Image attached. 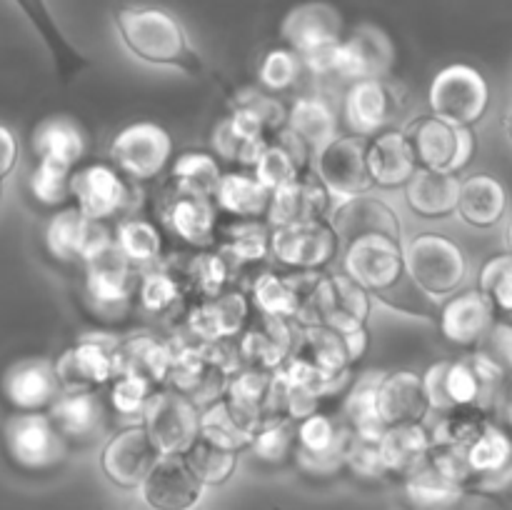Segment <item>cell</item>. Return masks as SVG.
I'll use <instances>...</instances> for the list:
<instances>
[{"instance_id": "c3c4849f", "label": "cell", "mask_w": 512, "mask_h": 510, "mask_svg": "<svg viewBox=\"0 0 512 510\" xmlns=\"http://www.w3.org/2000/svg\"><path fill=\"white\" fill-rule=\"evenodd\" d=\"M183 460L203 488L225 485L238 470V453L235 450L220 448V445L208 443L203 438H198L185 450Z\"/></svg>"}, {"instance_id": "60d3db41", "label": "cell", "mask_w": 512, "mask_h": 510, "mask_svg": "<svg viewBox=\"0 0 512 510\" xmlns=\"http://www.w3.org/2000/svg\"><path fill=\"white\" fill-rule=\"evenodd\" d=\"M405 495H408L410 510H458L465 500V490L455 485L453 480L443 478L425 455L423 463L415 465L403 478Z\"/></svg>"}, {"instance_id": "cb8c5ba5", "label": "cell", "mask_w": 512, "mask_h": 510, "mask_svg": "<svg viewBox=\"0 0 512 510\" xmlns=\"http://www.w3.org/2000/svg\"><path fill=\"white\" fill-rule=\"evenodd\" d=\"M0 393L15 413H43L63 393L53 360L25 358L10 365L0 380Z\"/></svg>"}, {"instance_id": "f546056e", "label": "cell", "mask_w": 512, "mask_h": 510, "mask_svg": "<svg viewBox=\"0 0 512 510\" xmlns=\"http://www.w3.org/2000/svg\"><path fill=\"white\" fill-rule=\"evenodd\" d=\"M365 165L373 185L403 188L418 168L410 138L400 128H385L365 143Z\"/></svg>"}, {"instance_id": "f6af8a7d", "label": "cell", "mask_w": 512, "mask_h": 510, "mask_svg": "<svg viewBox=\"0 0 512 510\" xmlns=\"http://www.w3.org/2000/svg\"><path fill=\"white\" fill-rule=\"evenodd\" d=\"M378 378L380 373H365L363 378L355 380L353 388L348 390L343 400V418H340L355 438L370 440V443H378L385 430L378 408H375Z\"/></svg>"}, {"instance_id": "ba28073f", "label": "cell", "mask_w": 512, "mask_h": 510, "mask_svg": "<svg viewBox=\"0 0 512 510\" xmlns=\"http://www.w3.org/2000/svg\"><path fill=\"white\" fill-rule=\"evenodd\" d=\"M410 278L428 295H453L468 275V258L453 238L440 233L415 235L403 248Z\"/></svg>"}, {"instance_id": "9c48e42d", "label": "cell", "mask_w": 512, "mask_h": 510, "mask_svg": "<svg viewBox=\"0 0 512 510\" xmlns=\"http://www.w3.org/2000/svg\"><path fill=\"white\" fill-rule=\"evenodd\" d=\"M70 198L75 208L90 220L105 223L110 218L130 213L138 203V190L130 178H125L115 165L90 163L70 175Z\"/></svg>"}, {"instance_id": "9a60e30c", "label": "cell", "mask_w": 512, "mask_h": 510, "mask_svg": "<svg viewBox=\"0 0 512 510\" xmlns=\"http://www.w3.org/2000/svg\"><path fill=\"white\" fill-rule=\"evenodd\" d=\"M110 160L133 183L153 180L173 160V138L163 125L140 120L115 135L110 143Z\"/></svg>"}, {"instance_id": "6da1fadb", "label": "cell", "mask_w": 512, "mask_h": 510, "mask_svg": "<svg viewBox=\"0 0 512 510\" xmlns=\"http://www.w3.org/2000/svg\"><path fill=\"white\" fill-rule=\"evenodd\" d=\"M113 20L125 48L143 63L178 68L190 78L205 73L203 58L190 45L180 20L168 10L153 5H123L113 13Z\"/></svg>"}, {"instance_id": "680465c9", "label": "cell", "mask_w": 512, "mask_h": 510, "mask_svg": "<svg viewBox=\"0 0 512 510\" xmlns=\"http://www.w3.org/2000/svg\"><path fill=\"white\" fill-rule=\"evenodd\" d=\"M345 473H350L360 483L370 485L385 483L390 478L383 465V458H380L378 443L355 438V435H350V443L345 448Z\"/></svg>"}, {"instance_id": "6f0895ef", "label": "cell", "mask_w": 512, "mask_h": 510, "mask_svg": "<svg viewBox=\"0 0 512 510\" xmlns=\"http://www.w3.org/2000/svg\"><path fill=\"white\" fill-rule=\"evenodd\" d=\"M303 63H300L298 53L290 48H273L265 53L263 63H260L258 78L268 93H283L298 83L300 73H303Z\"/></svg>"}, {"instance_id": "681fc988", "label": "cell", "mask_w": 512, "mask_h": 510, "mask_svg": "<svg viewBox=\"0 0 512 510\" xmlns=\"http://www.w3.org/2000/svg\"><path fill=\"white\" fill-rule=\"evenodd\" d=\"M218 253H223L230 265L260 263L270 255V228L260 220H238L228 225Z\"/></svg>"}, {"instance_id": "ab89813d", "label": "cell", "mask_w": 512, "mask_h": 510, "mask_svg": "<svg viewBox=\"0 0 512 510\" xmlns=\"http://www.w3.org/2000/svg\"><path fill=\"white\" fill-rule=\"evenodd\" d=\"M380 458L388 475L405 478L418 463H423L430 450V430L425 423L388 425L378 440Z\"/></svg>"}, {"instance_id": "db71d44e", "label": "cell", "mask_w": 512, "mask_h": 510, "mask_svg": "<svg viewBox=\"0 0 512 510\" xmlns=\"http://www.w3.org/2000/svg\"><path fill=\"white\" fill-rule=\"evenodd\" d=\"M478 290L493 305L495 315H510L512 310V258L508 253L493 255L480 268Z\"/></svg>"}, {"instance_id": "83f0119b", "label": "cell", "mask_w": 512, "mask_h": 510, "mask_svg": "<svg viewBox=\"0 0 512 510\" xmlns=\"http://www.w3.org/2000/svg\"><path fill=\"white\" fill-rule=\"evenodd\" d=\"M375 408H378L385 428L403 423H425L430 403L425 398L420 375L413 370L380 373L378 388H375Z\"/></svg>"}, {"instance_id": "8fae6325", "label": "cell", "mask_w": 512, "mask_h": 510, "mask_svg": "<svg viewBox=\"0 0 512 510\" xmlns=\"http://www.w3.org/2000/svg\"><path fill=\"white\" fill-rule=\"evenodd\" d=\"M85 295L100 318H123L138 290V270L110 240L85 260Z\"/></svg>"}, {"instance_id": "277c9868", "label": "cell", "mask_w": 512, "mask_h": 510, "mask_svg": "<svg viewBox=\"0 0 512 510\" xmlns=\"http://www.w3.org/2000/svg\"><path fill=\"white\" fill-rule=\"evenodd\" d=\"M238 350L225 345V340L218 343L198 345H180L173 350V363H170L168 380L178 393L188 395L195 405H210L213 400L223 398L225 385L230 375L238 370Z\"/></svg>"}, {"instance_id": "f5cc1de1", "label": "cell", "mask_w": 512, "mask_h": 510, "mask_svg": "<svg viewBox=\"0 0 512 510\" xmlns=\"http://www.w3.org/2000/svg\"><path fill=\"white\" fill-rule=\"evenodd\" d=\"M183 293V283L165 268L148 270L138 280L140 308L150 315H165L168 310H173L183 298Z\"/></svg>"}, {"instance_id": "52a82bcc", "label": "cell", "mask_w": 512, "mask_h": 510, "mask_svg": "<svg viewBox=\"0 0 512 510\" xmlns=\"http://www.w3.org/2000/svg\"><path fill=\"white\" fill-rule=\"evenodd\" d=\"M428 103L435 118L460 128H473L488 113L490 85L473 65H445L430 83Z\"/></svg>"}, {"instance_id": "4316f807", "label": "cell", "mask_w": 512, "mask_h": 510, "mask_svg": "<svg viewBox=\"0 0 512 510\" xmlns=\"http://www.w3.org/2000/svg\"><path fill=\"white\" fill-rule=\"evenodd\" d=\"M293 348L295 338L290 320L260 313L255 320H248V325L240 333L238 355L250 368L273 373L290 358Z\"/></svg>"}, {"instance_id": "603a6c76", "label": "cell", "mask_w": 512, "mask_h": 510, "mask_svg": "<svg viewBox=\"0 0 512 510\" xmlns=\"http://www.w3.org/2000/svg\"><path fill=\"white\" fill-rule=\"evenodd\" d=\"M468 468L473 480L468 485V495H498L510 480L512 445L508 433L498 423L488 420L473 443L465 448Z\"/></svg>"}, {"instance_id": "836d02e7", "label": "cell", "mask_w": 512, "mask_h": 510, "mask_svg": "<svg viewBox=\"0 0 512 510\" xmlns=\"http://www.w3.org/2000/svg\"><path fill=\"white\" fill-rule=\"evenodd\" d=\"M330 225L338 233V238L350 240L360 238V235L380 233L398 238L403 235V225H400L398 213L390 208L385 200L373 198V195H353L345 198L343 205H338L330 218Z\"/></svg>"}, {"instance_id": "b9f144b4", "label": "cell", "mask_w": 512, "mask_h": 510, "mask_svg": "<svg viewBox=\"0 0 512 510\" xmlns=\"http://www.w3.org/2000/svg\"><path fill=\"white\" fill-rule=\"evenodd\" d=\"M215 205L238 218L258 220L268 213L270 190L253 173H225L215 188Z\"/></svg>"}, {"instance_id": "2e32d148", "label": "cell", "mask_w": 512, "mask_h": 510, "mask_svg": "<svg viewBox=\"0 0 512 510\" xmlns=\"http://www.w3.org/2000/svg\"><path fill=\"white\" fill-rule=\"evenodd\" d=\"M405 133H408L420 168L460 173L473 160L475 135L470 128H460L435 115H425V118L413 120Z\"/></svg>"}, {"instance_id": "7a4b0ae2", "label": "cell", "mask_w": 512, "mask_h": 510, "mask_svg": "<svg viewBox=\"0 0 512 510\" xmlns=\"http://www.w3.org/2000/svg\"><path fill=\"white\" fill-rule=\"evenodd\" d=\"M33 153L38 158L30 173V193L40 205L58 208L70 200V170L85 155V133L63 115H53L35 125Z\"/></svg>"}, {"instance_id": "d6986e66", "label": "cell", "mask_w": 512, "mask_h": 510, "mask_svg": "<svg viewBox=\"0 0 512 510\" xmlns=\"http://www.w3.org/2000/svg\"><path fill=\"white\" fill-rule=\"evenodd\" d=\"M55 375L63 390H93L118 375L115 368V340L90 333L75 340L55 358Z\"/></svg>"}, {"instance_id": "11a10c76", "label": "cell", "mask_w": 512, "mask_h": 510, "mask_svg": "<svg viewBox=\"0 0 512 510\" xmlns=\"http://www.w3.org/2000/svg\"><path fill=\"white\" fill-rule=\"evenodd\" d=\"M488 420V415L473 408H455L450 413H443L438 425L430 430V445H460V448H468Z\"/></svg>"}, {"instance_id": "e7e4bbea", "label": "cell", "mask_w": 512, "mask_h": 510, "mask_svg": "<svg viewBox=\"0 0 512 510\" xmlns=\"http://www.w3.org/2000/svg\"><path fill=\"white\" fill-rule=\"evenodd\" d=\"M273 510H283V508H273Z\"/></svg>"}, {"instance_id": "5bb4252c", "label": "cell", "mask_w": 512, "mask_h": 510, "mask_svg": "<svg viewBox=\"0 0 512 510\" xmlns=\"http://www.w3.org/2000/svg\"><path fill=\"white\" fill-rule=\"evenodd\" d=\"M340 238L328 218L278 225L270 230V255L280 265L300 273H315L335 260Z\"/></svg>"}, {"instance_id": "ee69618b", "label": "cell", "mask_w": 512, "mask_h": 510, "mask_svg": "<svg viewBox=\"0 0 512 510\" xmlns=\"http://www.w3.org/2000/svg\"><path fill=\"white\" fill-rule=\"evenodd\" d=\"M255 425L248 423L245 418H240L225 398L213 400L210 405H205L200 410V430H198V438L208 440V443L220 445V448H228L240 453L250 445L255 433Z\"/></svg>"}, {"instance_id": "d4e9b609", "label": "cell", "mask_w": 512, "mask_h": 510, "mask_svg": "<svg viewBox=\"0 0 512 510\" xmlns=\"http://www.w3.org/2000/svg\"><path fill=\"white\" fill-rule=\"evenodd\" d=\"M400 108V95L388 78L383 80H353L343 100V120L350 135H378L390 128Z\"/></svg>"}, {"instance_id": "94428289", "label": "cell", "mask_w": 512, "mask_h": 510, "mask_svg": "<svg viewBox=\"0 0 512 510\" xmlns=\"http://www.w3.org/2000/svg\"><path fill=\"white\" fill-rule=\"evenodd\" d=\"M110 408L118 415H143L155 385L133 373H120L110 380Z\"/></svg>"}, {"instance_id": "74e56055", "label": "cell", "mask_w": 512, "mask_h": 510, "mask_svg": "<svg viewBox=\"0 0 512 510\" xmlns=\"http://www.w3.org/2000/svg\"><path fill=\"white\" fill-rule=\"evenodd\" d=\"M315 273L283 275L275 270H265L253 280V303L260 313L278 315V318L295 320L305 303Z\"/></svg>"}, {"instance_id": "4dcf8cb0", "label": "cell", "mask_w": 512, "mask_h": 510, "mask_svg": "<svg viewBox=\"0 0 512 510\" xmlns=\"http://www.w3.org/2000/svg\"><path fill=\"white\" fill-rule=\"evenodd\" d=\"M20 8V13L28 18V23L33 25L35 33L43 40L45 50H48L50 60L55 65V73L60 75L63 83L78 78L83 70L90 68V60L83 50H78L73 45V40L65 35V30L60 28L58 20H55L53 10H50L48 0H13Z\"/></svg>"}, {"instance_id": "8d00e7d4", "label": "cell", "mask_w": 512, "mask_h": 510, "mask_svg": "<svg viewBox=\"0 0 512 510\" xmlns=\"http://www.w3.org/2000/svg\"><path fill=\"white\" fill-rule=\"evenodd\" d=\"M173 350V345L155 338L153 333H133L125 340H115V368L118 375L133 373L160 385L168 380Z\"/></svg>"}, {"instance_id": "44dd1931", "label": "cell", "mask_w": 512, "mask_h": 510, "mask_svg": "<svg viewBox=\"0 0 512 510\" xmlns=\"http://www.w3.org/2000/svg\"><path fill=\"white\" fill-rule=\"evenodd\" d=\"M138 490L148 510H195L205 488L190 473L183 455H160Z\"/></svg>"}, {"instance_id": "816d5d0a", "label": "cell", "mask_w": 512, "mask_h": 510, "mask_svg": "<svg viewBox=\"0 0 512 510\" xmlns=\"http://www.w3.org/2000/svg\"><path fill=\"white\" fill-rule=\"evenodd\" d=\"M258 460L268 465H283L293 460L295 428L290 418H268L258 425L248 445Z\"/></svg>"}, {"instance_id": "f1b7e54d", "label": "cell", "mask_w": 512, "mask_h": 510, "mask_svg": "<svg viewBox=\"0 0 512 510\" xmlns=\"http://www.w3.org/2000/svg\"><path fill=\"white\" fill-rule=\"evenodd\" d=\"M438 325L445 340L460 348H475L495 325V310L478 288L453 295L438 310Z\"/></svg>"}, {"instance_id": "7402d4cb", "label": "cell", "mask_w": 512, "mask_h": 510, "mask_svg": "<svg viewBox=\"0 0 512 510\" xmlns=\"http://www.w3.org/2000/svg\"><path fill=\"white\" fill-rule=\"evenodd\" d=\"M113 240L110 230L90 220L75 205L58 210L45 225V248L60 263H85Z\"/></svg>"}, {"instance_id": "e575fe53", "label": "cell", "mask_w": 512, "mask_h": 510, "mask_svg": "<svg viewBox=\"0 0 512 510\" xmlns=\"http://www.w3.org/2000/svg\"><path fill=\"white\" fill-rule=\"evenodd\" d=\"M403 188L408 208L420 218H448L458 208V173H440L418 165Z\"/></svg>"}, {"instance_id": "8992f818", "label": "cell", "mask_w": 512, "mask_h": 510, "mask_svg": "<svg viewBox=\"0 0 512 510\" xmlns=\"http://www.w3.org/2000/svg\"><path fill=\"white\" fill-rule=\"evenodd\" d=\"M3 450L20 473L48 475L68 460L70 445L48 413H15L3 425Z\"/></svg>"}, {"instance_id": "91938a15", "label": "cell", "mask_w": 512, "mask_h": 510, "mask_svg": "<svg viewBox=\"0 0 512 510\" xmlns=\"http://www.w3.org/2000/svg\"><path fill=\"white\" fill-rule=\"evenodd\" d=\"M188 275H190V285H193L203 298H208V295H215L223 288H228L230 263L223 253H210V250H203V253H198L188 263Z\"/></svg>"}, {"instance_id": "bcb514c9", "label": "cell", "mask_w": 512, "mask_h": 510, "mask_svg": "<svg viewBox=\"0 0 512 510\" xmlns=\"http://www.w3.org/2000/svg\"><path fill=\"white\" fill-rule=\"evenodd\" d=\"M170 175H173L175 193L213 198L223 173H220L215 155L205 153V150H185L173 160Z\"/></svg>"}, {"instance_id": "be15d7a7", "label": "cell", "mask_w": 512, "mask_h": 510, "mask_svg": "<svg viewBox=\"0 0 512 510\" xmlns=\"http://www.w3.org/2000/svg\"><path fill=\"white\" fill-rule=\"evenodd\" d=\"M18 155H20V148L13 130L0 125V180L8 178V175L13 173L15 165H18Z\"/></svg>"}, {"instance_id": "d590c367", "label": "cell", "mask_w": 512, "mask_h": 510, "mask_svg": "<svg viewBox=\"0 0 512 510\" xmlns=\"http://www.w3.org/2000/svg\"><path fill=\"white\" fill-rule=\"evenodd\" d=\"M163 220L170 233L178 235L185 243L195 248H208L215 240V225H218V205L213 198H198V195L175 193L165 203Z\"/></svg>"}, {"instance_id": "e0dca14e", "label": "cell", "mask_w": 512, "mask_h": 510, "mask_svg": "<svg viewBox=\"0 0 512 510\" xmlns=\"http://www.w3.org/2000/svg\"><path fill=\"white\" fill-rule=\"evenodd\" d=\"M395 68V43L380 25L360 23L343 35L335 75L348 80H383Z\"/></svg>"}, {"instance_id": "d6a6232c", "label": "cell", "mask_w": 512, "mask_h": 510, "mask_svg": "<svg viewBox=\"0 0 512 510\" xmlns=\"http://www.w3.org/2000/svg\"><path fill=\"white\" fill-rule=\"evenodd\" d=\"M50 423L73 443H88L105 428V405L95 390H63L48 408Z\"/></svg>"}, {"instance_id": "03108f58", "label": "cell", "mask_w": 512, "mask_h": 510, "mask_svg": "<svg viewBox=\"0 0 512 510\" xmlns=\"http://www.w3.org/2000/svg\"><path fill=\"white\" fill-rule=\"evenodd\" d=\"M143 510H148V508H143ZM195 510H198V508H195Z\"/></svg>"}, {"instance_id": "484cf974", "label": "cell", "mask_w": 512, "mask_h": 510, "mask_svg": "<svg viewBox=\"0 0 512 510\" xmlns=\"http://www.w3.org/2000/svg\"><path fill=\"white\" fill-rule=\"evenodd\" d=\"M250 320V300L243 290L223 288L195 303L188 313V330L203 343H218L243 333Z\"/></svg>"}, {"instance_id": "5b68a950", "label": "cell", "mask_w": 512, "mask_h": 510, "mask_svg": "<svg viewBox=\"0 0 512 510\" xmlns=\"http://www.w3.org/2000/svg\"><path fill=\"white\" fill-rule=\"evenodd\" d=\"M370 293L348 275L315 273L305 303L298 313L300 325H325L340 335L368 330Z\"/></svg>"}, {"instance_id": "f907efd6", "label": "cell", "mask_w": 512, "mask_h": 510, "mask_svg": "<svg viewBox=\"0 0 512 510\" xmlns=\"http://www.w3.org/2000/svg\"><path fill=\"white\" fill-rule=\"evenodd\" d=\"M113 243L133 265L155 263L160 253H163V235H160V230L150 220L135 218V215L120 220L118 228H115Z\"/></svg>"}, {"instance_id": "4fadbf2b", "label": "cell", "mask_w": 512, "mask_h": 510, "mask_svg": "<svg viewBox=\"0 0 512 510\" xmlns=\"http://www.w3.org/2000/svg\"><path fill=\"white\" fill-rule=\"evenodd\" d=\"M343 273L368 290L370 298L393 288L408 268H405L403 243L390 235L370 233L350 240L343 255Z\"/></svg>"}, {"instance_id": "f35d334b", "label": "cell", "mask_w": 512, "mask_h": 510, "mask_svg": "<svg viewBox=\"0 0 512 510\" xmlns=\"http://www.w3.org/2000/svg\"><path fill=\"white\" fill-rule=\"evenodd\" d=\"M505 210H508V193L498 178L478 173L460 180L455 213H460L465 223L473 225V228H493L503 220Z\"/></svg>"}, {"instance_id": "9f6ffc18", "label": "cell", "mask_w": 512, "mask_h": 510, "mask_svg": "<svg viewBox=\"0 0 512 510\" xmlns=\"http://www.w3.org/2000/svg\"><path fill=\"white\" fill-rule=\"evenodd\" d=\"M375 298H378L383 305H388V308L398 310V313L415 315V318H425V320H438V310H440L438 303H435L433 295L425 293V290L410 278V273H405L393 288L375 295Z\"/></svg>"}, {"instance_id": "ffe728a7", "label": "cell", "mask_w": 512, "mask_h": 510, "mask_svg": "<svg viewBox=\"0 0 512 510\" xmlns=\"http://www.w3.org/2000/svg\"><path fill=\"white\" fill-rule=\"evenodd\" d=\"M160 453L145 433L143 423L118 430L100 453V470L120 490H138Z\"/></svg>"}, {"instance_id": "1f68e13d", "label": "cell", "mask_w": 512, "mask_h": 510, "mask_svg": "<svg viewBox=\"0 0 512 510\" xmlns=\"http://www.w3.org/2000/svg\"><path fill=\"white\" fill-rule=\"evenodd\" d=\"M330 208V193L315 175L300 173L298 178L288 180L280 188L270 190L268 223L273 228L303 220L325 218Z\"/></svg>"}, {"instance_id": "ac0fdd59", "label": "cell", "mask_w": 512, "mask_h": 510, "mask_svg": "<svg viewBox=\"0 0 512 510\" xmlns=\"http://www.w3.org/2000/svg\"><path fill=\"white\" fill-rule=\"evenodd\" d=\"M365 143L368 140L360 135H335L315 153V178L325 185L328 193L353 198L373 188L365 165Z\"/></svg>"}, {"instance_id": "7c38bea8", "label": "cell", "mask_w": 512, "mask_h": 510, "mask_svg": "<svg viewBox=\"0 0 512 510\" xmlns=\"http://www.w3.org/2000/svg\"><path fill=\"white\" fill-rule=\"evenodd\" d=\"M140 418L160 455H183L198 440L200 408L175 388L153 390Z\"/></svg>"}, {"instance_id": "30bf717a", "label": "cell", "mask_w": 512, "mask_h": 510, "mask_svg": "<svg viewBox=\"0 0 512 510\" xmlns=\"http://www.w3.org/2000/svg\"><path fill=\"white\" fill-rule=\"evenodd\" d=\"M350 430L343 420L313 413L295 428L293 463L303 475L313 480H328L345 473V448Z\"/></svg>"}, {"instance_id": "7dc6e473", "label": "cell", "mask_w": 512, "mask_h": 510, "mask_svg": "<svg viewBox=\"0 0 512 510\" xmlns=\"http://www.w3.org/2000/svg\"><path fill=\"white\" fill-rule=\"evenodd\" d=\"M268 385H270V373L268 370H258V368H245V370H235L230 375L228 385H225V403L245 418L248 423H253L258 428L263 423V405H265V395H268Z\"/></svg>"}, {"instance_id": "6125c7cd", "label": "cell", "mask_w": 512, "mask_h": 510, "mask_svg": "<svg viewBox=\"0 0 512 510\" xmlns=\"http://www.w3.org/2000/svg\"><path fill=\"white\" fill-rule=\"evenodd\" d=\"M233 105H243V108L253 110L263 125L268 128V133L273 135L275 130H280L285 125V115H288V108L275 98L268 90L258 88H243L233 95Z\"/></svg>"}, {"instance_id": "7bdbcfd3", "label": "cell", "mask_w": 512, "mask_h": 510, "mask_svg": "<svg viewBox=\"0 0 512 510\" xmlns=\"http://www.w3.org/2000/svg\"><path fill=\"white\" fill-rule=\"evenodd\" d=\"M285 125L295 135H300V140L308 145L310 153L313 150L318 153L325 143L335 138V130H338L333 108H330L328 100L318 98V95H305V98L295 100L288 108V115H285Z\"/></svg>"}, {"instance_id": "3957f363", "label": "cell", "mask_w": 512, "mask_h": 510, "mask_svg": "<svg viewBox=\"0 0 512 510\" xmlns=\"http://www.w3.org/2000/svg\"><path fill=\"white\" fill-rule=\"evenodd\" d=\"M343 35V13L325 0L295 5L280 23V38L285 40V48L298 53L303 68L315 75L335 73V58Z\"/></svg>"}]
</instances>
